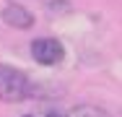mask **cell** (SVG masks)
I'll return each mask as SVG.
<instances>
[{
    "label": "cell",
    "mask_w": 122,
    "mask_h": 117,
    "mask_svg": "<svg viewBox=\"0 0 122 117\" xmlns=\"http://www.w3.org/2000/svg\"><path fill=\"white\" fill-rule=\"evenodd\" d=\"M31 57L39 65H57L65 60V47L55 37H42V39L31 42Z\"/></svg>",
    "instance_id": "cell-2"
},
{
    "label": "cell",
    "mask_w": 122,
    "mask_h": 117,
    "mask_svg": "<svg viewBox=\"0 0 122 117\" xmlns=\"http://www.w3.org/2000/svg\"><path fill=\"white\" fill-rule=\"evenodd\" d=\"M68 117H109L101 107H91V104H81V107H75L73 112Z\"/></svg>",
    "instance_id": "cell-4"
},
{
    "label": "cell",
    "mask_w": 122,
    "mask_h": 117,
    "mask_svg": "<svg viewBox=\"0 0 122 117\" xmlns=\"http://www.w3.org/2000/svg\"><path fill=\"white\" fill-rule=\"evenodd\" d=\"M31 94H34V83L24 70L0 63V99L3 101L18 104V101L29 99Z\"/></svg>",
    "instance_id": "cell-1"
},
{
    "label": "cell",
    "mask_w": 122,
    "mask_h": 117,
    "mask_svg": "<svg viewBox=\"0 0 122 117\" xmlns=\"http://www.w3.org/2000/svg\"><path fill=\"white\" fill-rule=\"evenodd\" d=\"M24 117H34V115H24Z\"/></svg>",
    "instance_id": "cell-6"
},
{
    "label": "cell",
    "mask_w": 122,
    "mask_h": 117,
    "mask_svg": "<svg viewBox=\"0 0 122 117\" xmlns=\"http://www.w3.org/2000/svg\"><path fill=\"white\" fill-rule=\"evenodd\" d=\"M0 18L8 23V26H16V29H29V26L34 23V16L26 11L24 5H18V3L5 5V8H3V13H0Z\"/></svg>",
    "instance_id": "cell-3"
},
{
    "label": "cell",
    "mask_w": 122,
    "mask_h": 117,
    "mask_svg": "<svg viewBox=\"0 0 122 117\" xmlns=\"http://www.w3.org/2000/svg\"><path fill=\"white\" fill-rule=\"evenodd\" d=\"M47 117H68V115H62V112H47Z\"/></svg>",
    "instance_id": "cell-5"
}]
</instances>
